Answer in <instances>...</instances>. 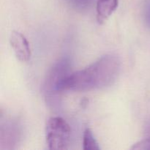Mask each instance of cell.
<instances>
[{"instance_id":"obj_4","label":"cell","mask_w":150,"mask_h":150,"mask_svg":"<svg viewBox=\"0 0 150 150\" xmlns=\"http://www.w3.org/2000/svg\"><path fill=\"white\" fill-rule=\"evenodd\" d=\"M10 43L19 61L26 62L30 60L32 56L30 46L24 35L17 31H13L10 37Z\"/></svg>"},{"instance_id":"obj_2","label":"cell","mask_w":150,"mask_h":150,"mask_svg":"<svg viewBox=\"0 0 150 150\" xmlns=\"http://www.w3.org/2000/svg\"><path fill=\"white\" fill-rule=\"evenodd\" d=\"M70 136V126L64 119L59 117H54L48 120L45 127V137L48 149L51 150L67 149Z\"/></svg>"},{"instance_id":"obj_9","label":"cell","mask_w":150,"mask_h":150,"mask_svg":"<svg viewBox=\"0 0 150 150\" xmlns=\"http://www.w3.org/2000/svg\"><path fill=\"white\" fill-rule=\"evenodd\" d=\"M69 1L75 8L82 10L89 5L91 0H69Z\"/></svg>"},{"instance_id":"obj_3","label":"cell","mask_w":150,"mask_h":150,"mask_svg":"<svg viewBox=\"0 0 150 150\" xmlns=\"http://www.w3.org/2000/svg\"><path fill=\"white\" fill-rule=\"evenodd\" d=\"M70 67L71 62L70 59L63 57L59 59L48 70L43 85V93L46 102L48 101L50 104H53V97L57 93L56 90L57 84L64 76L70 73Z\"/></svg>"},{"instance_id":"obj_1","label":"cell","mask_w":150,"mask_h":150,"mask_svg":"<svg viewBox=\"0 0 150 150\" xmlns=\"http://www.w3.org/2000/svg\"><path fill=\"white\" fill-rule=\"evenodd\" d=\"M120 68L118 57L105 54L85 68L70 72L59 82L56 90L83 92L108 87L117 80Z\"/></svg>"},{"instance_id":"obj_5","label":"cell","mask_w":150,"mask_h":150,"mask_svg":"<svg viewBox=\"0 0 150 150\" xmlns=\"http://www.w3.org/2000/svg\"><path fill=\"white\" fill-rule=\"evenodd\" d=\"M119 0H97V19L99 23L105 22L118 7Z\"/></svg>"},{"instance_id":"obj_6","label":"cell","mask_w":150,"mask_h":150,"mask_svg":"<svg viewBox=\"0 0 150 150\" xmlns=\"http://www.w3.org/2000/svg\"><path fill=\"white\" fill-rule=\"evenodd\" d=\"M83 149L84 150H100L99 144L94 136L92 130L86 128L83 132Z\"/></svg>"},{"instance_id":"obj_7","label":"cell","mask_w":150,"mask_h":150,"mask_svg":"<svg viewBox=\"0 0 150 150\" xmlns=\"http://www.w3.org/2000/svg\"><path fill=\"white\" fill-rule=\"evenodd\" d=\"M130 149L138 150L150 149V119L146 123V128H145L144 138L142 140H141L140 142L133 144Z\"/></svg>"},{"instance_id":"obj_8","label":"cell","mask_w":150,"mask_h":150,"mask_svg":"<svg viewBox=\"0 0 150 150\" xmlns=\"http://www.w3.org/2000/svg\"><path fill=\"white\" fill-rule=\"evenodd\" d=\"M144 18L146 26L150 29V0H145L144 7Z\"/></svg>"}]
</instances>
